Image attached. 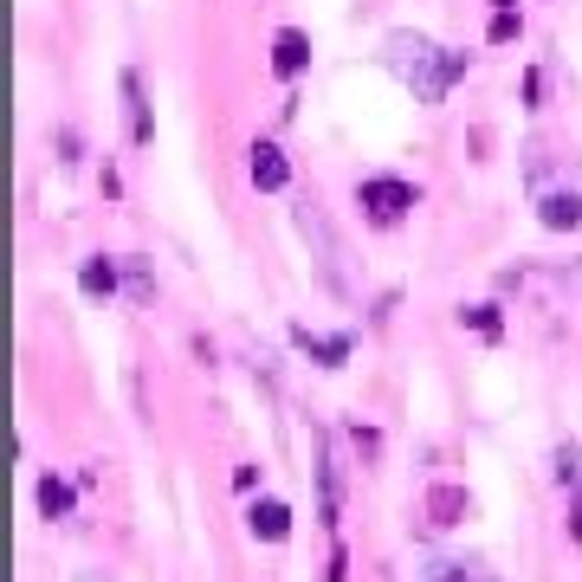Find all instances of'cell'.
Returning <instances> with one entry per match:
<instances>
[{"label":"cell","instance_id":"ba28073f","mask_svg":"<svg viewBox=\"0 0 582 582\" xmlns=\"http://www.w3.org/2000/svg\"><path fill=\"white\" fill-rule=\"evenodd\" d=\"M246 524H253V537H266V544H286V531H291V511L279 505V499H259V505L246 511Z\"/></svg>","mask_w":582,"mask_h":582},{"label":"cell","instance_id":"8fae6325","mask_svg":"<svg viewBox=\"0 0 582 582\" xmlns=\"http://www.w3.org/2000/svg\"><path fill=\"white\" fill-rule=\"evenodd\" d=\"M39 511H46V517H72V486L46 473V479H39Z\"/></svg>","mask_w":582,"mask_h":582},{"label":"cell","instance_id":"8992f818","mask_svg":"<svg viewBox=\"0 0 582 582\" xmlns=\"http://www.w3.org/2000/svg\"><path fill=\"white\" fill-rule=\"evenodd\" d=\"M291 344H298L304 357H317L324 369H344V363H350V337H317V330H304V324H298V330H291Z\"/></svg>","mask_w":582,"mask_h":582},{"label":"cell","instance_id":"3957f363","mask_svg":"<svg viewBox=\"0 0 582 582\" xmlns=\"http://www.w3.org/2000/svg\"><path fill=\"white\" fill-rule=\"evenodd\" d=\"M246 175H253V188L259 195H286L291 188V162L279 143H253V162H246Z\"/></svg>","mask_w":582,"mask_h":582},{"label":"cell","instance_id":"7a4b0ae2","mask_svg":"<svg viewBox=\"0 0 582 582\" xmlns=\"http://www.w3.org/2000/svg\"><path fill=\"white\" fill-rule=\"evenodd\" d=\"M357 201H363V214L375 226H395V220L415 208V182H401V175H369L363 188H357Z\"/></svg>","mask_w":582,"mask_h":582},{"label":"cell","instance_id":"277c9868","mask_svg":"<svg viewBox=\"0 0 582 582\" xmlns=\"http://www.w3.org/2000/svg\"><path fill=\"white\" fill-rule=\"evenodd\" d=\"M537 220H544L550 233L582 226V188H537Z\"/></svg>","mask_w":582,"mask_h":582},{"label":"cell","instance_id":"4fadbf2b","mask_svg":"<svg viewBox=\"0 0 582 582\" xmlns=\"http://www.w3.org/2000/svg\"><path fill=\"white\" fill-rule=\"evenodd\" d=\"M124 279H130V298H137V304H149V298H155V279H149L143 259H124Z\"/></svg>","mask_w":582,"mask_h":582},{"label":"cell","instance_id":"9c48e42d","mask_svg":"<svg viewBox=\"0 0 582 582\" xmlns=\"http://www.w3.org/2000/svg\"><path fill=\"white\" fill-rule=\"evenodd\" d=\"M78 286H84V298H117V259H84L78 266Z\"/></svg>","mask_w":582,"mask_h":582},{"label":"cell","instance_id":"5bb4252c","mask_svg":"<svg viewBox=\"0 0 582 582\" xmlns=\"http://www.w3.org/2000/svg\"><path fill=\"white\" fill-rule=\"evenodd\" d=\"M459 324H473L479 337H499V311H492V304H473V311H459Z\"/></svg>","mask_w":582,"mask_h":582},{"label":"cell","instance_id":"30bf717a","mask_svg":"<svg viewBox=\"0 0 582 582\" xmlns=\"http://www.w3.org/2000/svg\"><path fill=\"white\" fill-rule=\"evenodd\" d=\"M421 582H492L479 563H453V557H440V563H428L421 570Z\"/></svg>","mask_w":582,"mask_h":582},{"label":"cell","instance_id":"5b68a950","mask_svg":"<svg viewBox=\"0 0 582 582\" xmlns=\"http://www.w3.org/2000/svg\"><path fill=\"white\" fill-rule=\"evenodd\" d=\"M304 66H311V33L304 26H279V39H272V72L286 78H304Z\"/></svg>","mask_w":582,"mask_h":582},{"label":"cell","instance_id":"52a82bcc","mask_svg":"<svg viewBox=\"0 0 582 582\" xmlns=\"http://www.w3.org/2000/svg\"><path fill=\"white\" fill-rule=\"evenodd\" d=\"M124 97H130V143L149 149L155 143V124H149V97H143V78L124 72Z\"/></svg>","mask_w":582,"mask_h":582},{"label":"cell","instance_id":"7c38bea8","mask_svg":"<svg viewBox=\"0 0 582 582\" xmlns=\"http://www.w3.org/2000/svg\"><path fill=\"white\" fill-rule=\"evenodd\" d=\"M428 511H434V524H459L466 492H459V486H440V492H428Z\"/></svg>","mask_w":582,"mask_h":582},{"label":"cell","instance_id":"6da1fadb","mask_svg":"<svg viewBox=\"0 0 582 582\" xmlns=\"http://www.w3.org/2000/svg\"><path fill=\"white\" fill-rule=\"evenodd\" d=\"M382 59H388V72L408 78V91H415L421 104H440L446 84L466 78V53H446V46H434V39H421V33H388Z\"/></svg>","mask_w":582,"mask_h":582},{"label":"cell","instance_id":"9a60e30c","mask_svg":"<svg viewBox=\"0 0 582 582\" xmlns=\"http://www.w3.org/2000/svg\"><path fill=\"white\" fill-rule=\"evenodd\" d=\"M511 39H517V13H499L492 20V46H511Z\"/></svg>","mask_w":582,"mask_h":582}]
</instances>
